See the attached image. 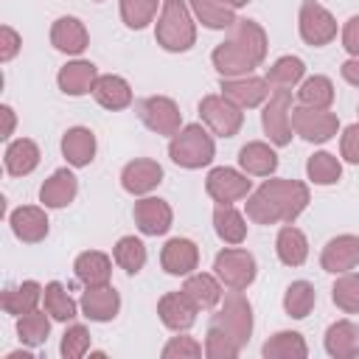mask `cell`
Instances as JSON below:
<instances>
[{
    "mask_svg": "<svg viewBox=\"0 0 359 359\" xmlns=\"http://www.w3.org/2000/svg\"><path fill=\"white\" fill-rule=\"evenodd\" d=\"M8 359H31V353H28V351H22V353L14 351V353H8Z\"/></svg>",
    "mask_w": 359,
    "mask_h": 359,
    "instance_id": "11a10c76",
    "label": "cell"
},
{
    "mask_svg": "<svg viewBox=\"0 0 359 359\" xmlns=\"http://www.w3.org/2000/svg\"><path fill=\"white\" fill-rule=\"evenodd\" d=\"M0 115H3V135L0 137H11V132H14V109L11 107H0Z\"/></svg>",
    "mask_w": 359,
    "mask_h": 359,
    "instance_id": "f5cc1de1",
    "label": "cell"
},
{
    "mask_svg": "<svg viewBox=\"0 0 359 359\" xmlns=\"http://www.w3.org/2000/svg\"><path fill=\"white\" fill-rule=\"evenodd\" d=\"M261 123L275 146H286L292 140V90L269 93V101L261 112Z\"/></svg>",
    "mask_w": 359,
    "mask_h": 359,
    "instance_id": "9c48e42d",
    "label": "cell"
},
{
    "mask_svg": "<svg viewBox=\"0 0 359 359\" xmlns=\"http://www.w3.org/2000/svg\"><path fill=\"white\" fill-rule=\"evenodd\" d=\"M171 205L165 199L157 196H146L140 202H135V224L143 236H163L171 227Z\"/></svg>",
    "mask_w": 359,
    "mask_h": 359,
    "instance_id": "9a60e30c",
    "label": "cell"
},
{
    "mask_svg": "<svg viewBox=\"0 0 359 359\" xmlns=\"http://www.w3.org/2000/svg\"><path fill=\"white\" fill-rule=\"evenodd\" d=\"M205 191L213 202L219 205H233L238 199H244L250 191H252V180H247V174L236 171V168H227V165H219L208 174L205 180Z\"/></svg>",
    "mask_w": 359,
    "mask_h": 359,
    "instance_id": "7c38bea8",
    "label": "cell"
},
{
    "mask_svg": "<svg viewBox=\"0 0 359 359\" xmlns=\"http://www.w3.org/2000/svg\"><path fill=\"white\" fill-rule=\"evenodd\" d=\"M196 306L191 303V297L185 292H165L157 303V314L163 320L165 328L171 331H188L196 323Z\"/></svg>",
    "mask_w": 359,
    "mask_h": 359,
    "instance_id": "2e32d148",
    "label": "cell"
},
{
    "mask_svg": "<svg viewBox=\"0 0 359 359\" xmlns=\"http://www.w3.org/2000/svg\"><path fill=\"white\" fill-rule=\"evenodd\" d=\"M320 264H323V269L331 272V275L351 272V269L359 264V236L345 233V236L331 238V241L323 247Z\"/></svg>",
    "mask_w": 359,
    "mask_h": 359,
    "instance_id": "4fadbf2b",
    "label": "cell"
},
{
    "mask_svg": "<svg viewBox=\"0 0 359 359\" xmlns=\"http://www.w3.org/2000/svg\"><path fill=\"white\" fill-rule=\"evenodd\" d=\"M213 227L224 244H241L247 238V219L233 205H219L213 210Z\"/></svg>",
    "mask_w": 359,
    "mask_h": 359,
    "instance_id": "1f68e13d",
    "label": "cell"
},
{
    "mask_svg": "<svg viewBox=\"0 0 359 359\" xmlns=\"http://www.w3.org/2000/svg\"><path fill=\"white\" fill-rule=\"evenodd\" d=\"M42 300H45V311H48L53 320L67 323V320L76 317V300L70 297V292H67L59 280H50V283L45 286Z\"/></svg>",
    "mask_w": 359,
    "mask_h": 359,
    "instance_id": "f35d334b",
    "label": "cell"
},
{
    "mask_svg": "<svg viewBox=\"0 0 359 359\" xmlns=\"http://www.w3.org/2000/svg\"><path fill=\"white\" fill-rule=\"evenodd\" d=\"M331 300L337 309H342L345 314H356L359 311V275L353 272H342V278L334 283L331 289Z\"/></svg>",
    "mask_w": 359,
    "mask_h": 359,
    "instance_id": "b9f144b4",
    "label": "cell"
},
{
    "mask_svg": "<svg viewBox=\"0 0 359 359\" xmlns=\"http://www.w3.org/2000/svg\"><path fill=\"white\" fill-rule=\"evenodd\" d=\"M222 95L230 98L233 104H238L241 109H252L258 104H264L269 98V84L266 79H255V76H238V79H222Z\"/></svg>",
    "mask_w": 359,
    "mask_h": 359,
    "instance_id": "5bb4252c",
    "label": "cell"
},
{
    "mask_svg": "<svg viewBox=\"0 0 359 359\" xmlns=\"http://www.w3.org/2000/svg\"><path fill=\"white\" fill-rule=\"evenodd\" d=\"M76 269V278L79 283H84L87 289L93 286H107L109 283V275H112V261L107 252H98V250H87L76 258L73 264Z\"/></svg>",
    "mask_w": 359,
    "mask_h": 359,
    "instance_id": "cb8c5ba5",
    "label": "cell"
},
{
    "mask_svg": "<svg viewBox=\"0 0 359 359\" xmlns=\"http://www.w3.org/2000/svg\"><path fill=\"white\" fill-rule=\"evenodd\" d=\"M199 115L202 121L213 129V135L219 137H233L238 135L241 123H244V112L238 104H233L224 95H205L199 101Z\"/></svg>",
    "mask_w": 359,
    "mask_h": 359,
    "instance_id": "52a82bcc",
    "label": "cell"
},
{
    "mask_svg": "<svg viewBox=\"0 0 359 359\" xmlns=\"http://www.w3.org/2000/svg\"><path fill=\"white\" fill-rule=\"evenodd\" d=\"M339 73H342V79L348 81V84H353V87H359V56H353V59H348L342 67H339Z\"/></svg>",
    "mask_w": 359,
    "mask_h": 359,
    "instance_id": "816d5d0a",
    "label": "cell"
},
{
    "mask_svg": "<svg viewBox=\"0 0 359 359\" xmlns=\"http://www.w3.org/2000/svg\"><path fill=\"white\" fill-rule=\"evenodd\" d=\"M95 79H98V70L93 62H84V59H76V62H67L56 81H59V90L65 95H84V93H93L95 87Z\"/></svg>",
    "mask_w": 359,
    "mask_h": 359,
    "instance_id": "7402d4cb",
    "label": "cell"
},
{
    "mask_svg": "<svg viewBox=\"0 0 359 359\" xmlns=\"http://www.w3.org/2000/svg\"><path fill=\"white\" fill-rule=\"evenodd\" d=\"M62 356L65 359H79V356H84L87 351H90V331L84 328V325H70L67 331H65V337H62Z\"/></svg>",
    "mask_w": 359,
    "mask_h": 359,
    "instance_id": "bcb514c9",
    "label": "cell"
},
{
    "mask_svg": "<svg viewBox=\"0 0 359 359\" xmlns=\"http://www.w3.org/2000/svg\"><path fill=\"white\" fill-rule=\"evenodd\" d=\"M160 180H163V168H160L157 160H149V157L132 160V163H126L123 171H121V185H123V191H126V194H135V196L154 191V188L160 185Z\"/></svg>",
    "mask_w": 359,
    "mask_h": 359,
    "instance_id": "e0dca14e",
    "label": "cell"
},
{
    "mask_svg": "<svg viewBox=\"0 0 359 359\" xmlns=\"http://www.w3.org/2000/svg\"><path fill=\"white\" fill-rule=\"evenodd\" d=\"M160 264L168 275H191L199 264V250L191 238H171L160 252Z\"/></svg>",
    "mask_w": 359,
    "mask_h": 359,
    "instance_id": "d6986e66",
    "label": "cell"
},
{
    "mask_svg": "<svg viewBox=\"0 0 359 359\" xmlns=\"http://www.w3.org/2000/svg\"><path fill=\"white\" fill-rule=\"evenodd\" d=\"M297 28L306 45L323 48L337 36V20L328 8H323L317 0H303L300 6V17H297Z\"/></svg>",
    "mask_w": 359,
    "mask_h": 359,
    "instance_id": "ba28073f",
    "label": "cell"
},
{
    "mask_svg": "<svg viewBox=\"0 0 359 359\" xmlns=\"http://www.w3.org/2000/svg\"><path fill=\"white\" fill-rule=\"evenodd\" d=\"M342 48L351 53V56H359V14L351 17L342 28Z\"/></svg>",
    "mask_w": 359,
    "mask_h": 359,
    "instance_id": "f907efd6",
    "label": "cell"
},
{
    "mask_svg": "<svg viewBox=\"0 0 359 359\" xmlns=\"http://www.w3.org/2000/svg\"><path fill=\"white\" fill-rule=\"evenodd\" d=\"M95 3H101V0H95Z\"/></svg>",
    "mask_w": 359,
    "mask_h": 359,
    "instance_id": "9f6ffc18",
    "label": "cell"
},
{
    "mask_svg": "<svg viewBox=\"0 0 359 359\" xmlns=\"http://www.w3.org/2000/svg\"><path fill=\"white\" fill-rule=\"evenodd\" d=\"M292 129L309 140V143H325L337 135L339 118L328 109H314V107H294L292 109Z\"/></svg>",
    "mask_w": 359,
    "mask_h": 359,
    "instance_id": "30bf717a",
    "label": "cell"
},
{
    "mask_svg": "<svg viewBox=\"0 0 359 359\" xmlns=\"http://www.w3.org/2000/svg\"><path fill=\"white\" fill-rule=\"evenodd\" d=\"M36 165H39V149H36L34 140L20 137V140L8 143V149H6V171L11 177H25Z\"/></svg>",
    "mask_w": 359,
    "mask_h": 359,
    "instance_id": "4dcf8cb0",
    "label": "cell"
},
{
    "mask_svg": "<svg viewBox=\"0 0 359 359\" xmlns=\"http://www.w3.org/2000/svg\"><path fill=\"white\" fill-rule=\"evenodd\" d=\"M42 294H45V289L36 280H25L20 286H11V289L3 292V311L6 314H14V317H22L28 311H36Z\"/></svg>",
    "mask_w": 359,
    "mask_h": 359,
    "instance_id": "83f0119b",
    "label": "cell"
},
{
    "mask_svg": "<svg viewBox=\"0 0 359 359\" xmlns=\"http://www.w3.org/2000/svg\"><path fill=\"white\" fill-rule=\"evenodd\" d=\"M266 56V34L252 20H236L230 28V39L216 45L213 50V67L222 73V79H238L250 76Z\"/></svg>",
    "mask_w": 359,
    "mask_h": 359,
    "instance_id": "6da1fadb",
    "label": "cell"
},
{
    "mask_svg": "<svg viewBox=\"0 0 359 359\" xmlns=\"http://www.w3.org/2000/svg\"><path fill=\"white\" fill-rule=\"evenodd\" d=\"M339 151L348 163H356L359 165V123H351L345 132H342V140H339Z\"/></svg>",
    "mask_w": 359,
    "mask_h": 359,
    "instance_id": "c3c4849f",
    "label": "cell"
},
{
    "mask_svg": "<svg viewBox=\"0 0 359 359\" xmlns=\"http://www.w3.org/2000/svg\"><path fill=\"white\" fill-rule=\"evenodd\" d=\"M306 174H309V180H311L314 185H334V182L342 177V165H339V160H337L334 154L317 151V154L309 157Z\"/></svg>",
    "mask_w": 359,
    "mask_h": 359,
    "instance_id": "60d3db41",
    "label": "cell"
},
{
    "mask_svg": "<svg viewBox=\"0 0 359 359\" xmlns=\"http://www.w3.org/2000/svg\"><path fill=\"white\" fill-rule=\"evenodd\" d=\"M20 45H22L20 34H17L11 25H3V28H0V59H3V62L14 59L17 50H20Z\"/></svg>",
    "mask_w": 359,
    "mask_h": 359,
    "instance_id": "681fc988",
    "label": "cell"
},
{
    "mask_svg": "<svg viewBox=\"0 0 359 359\" xmlns=\"http://www.w3.org/2000/svg\"><path fill=\"white\" fill-rule=\"evenodd\" d=\"M238 165H241L247 174L269 177V174L278 168V154H275L264 140H252V143L241 146V151H238Z\"/></svg>",
    "mask_w": 359,
    "mask_h": 359,
    "instance_id": "f1b7e54d",
    "label": "cell"
},
{
    "mask_svg": "<svg viewBox=\"0 0 359 359\" xmlns=\"http://www.w3.org/2000/svg\"><path fill=\"white\" fill-rule=\"evenodd\" d=\"M309 205V188L300 180H266L247 196V216L255 224H292Z\"/></svg>",
    "mask_w": 359,
    "mask_h": 359,
    "instance_id": "7a4b0ae2",
    "label": "cell"
},
{
    "mask_svg": "<svg viewBox=\"0 0 359 359\" xmlns=\"http://www.w3.org/2000/svg\"><path fill=\"white\" fill-rule=\"evenodd\" d=\"M238 353H241V345H238L233 337H227V334H222L219 328H210V325H208L205 356H210V359H236Z\"/></svg>",
    "mask_w": 359,
    "mask_h": 359,
    "instance_id": "f6af8a7d",
    "label": "cell"
},
{
    "mask_svg": "<svg viewBox=\"0 0 359 359\" xmlns=\"http://www.w3.org/2000/svg\"><path fill=\"white\" fill-rule=\"evenodd\" d=\"M157 45H163L171 53L188 50L196 42V25L191 20V11L182 0H165L160 20H157Z\"/></svg>",
    "mask_w": 359,
    "mask_h": 359,
    "instance_id": "3957f363",
    "label": "cell"
},
{
    "mask_svg": "<svg viewBox=\"0 0 359 359\" xmlns=\"http://www.w3.org/2000/svg\"><path fill=\"white\" fill-rule=\"evenodd\" d=\"M264 359H303L309 353L306 339L297 331H278L275 337H269L261 348Z\"/></svg>",
    "mask_w": 359,
    "mask_h": 359,
    "instance_id": "836d02e7",
    "label": "cell"
},
{
    "mask_svg": "<svg viewBox=\"0 0 359 359\" xmlns=\"http://www.w3.org/2000/svg\"><path fill=\"white\" fill-rule=\"evenodd\" d=\"M297 98L303 107H314V109H328L334 101V84L328 76H311L300 84Z\"/></svg>",
    "mask_w": 359,
    "mask_h": 359,
    "instance_id": "74e56055",
    "label": "cell"
},
{
    "mask_svg": "<svg viewBox=\"0 0 359 359\" xmlns=\"http://www.w3.org/2000/svg\"><path fill=\"white\" fill-rule=\"evenodd\" d=\"M112 255H115V264L121 269H126L129 275H137L146 264V244L135 236H123V238H118Z\"/></svg>",
    "mask_w": 359,
    "mask_h": 359,
    "instance_id": "ab89813d",
    "label": "cell"
},
{
    "mask_svg": "<svg viewBox=\"0 0 359 359\" xmlns=\"http://www.w3.org/2000/svg\"><path fill=\"white\" fill-rule=\"evenodd\" d=\"M325 351L334 359H353L359 356V325L351 320H337L325 331Z\"/></svg>",
    "mask_w": 359,
    "mask_h": 359,
    "instance_id": "44dd1931",
    "label": "cell"
},
{
    "mask_svg": "<svg viewBox=\"0 0 359 359\" xmlns=\"http://www.w3.org/2000/svg\"><path fill=\"white\" fill-rule=\"evenodd\" d=\"M314 300H317L314 286H311L309 280H294V283H289V289H286V294H283V309H286L289 317L303 320V317H309V311L314 309Z\"/></svg>",
    "mask_w": 359,
    "mask_h": 359,
    "instance_id": "8d00e7d4",
    "label": "cell"
},
{
    "mask_svg": "<svg viewBox=\"0 0 359 359\" xmlns=\"http://www.w3.org/2000/svg\"><path fill=\"white\" fill-rule=\"evenodd\" d=\"M168 154L182 168H202V165H208L213 160L216 146H213V137L205 132L202 123H188L185 129H180L171 137Z\"/></svg>",
    "mask_w": 359,
    "mask_h": 359,
    "instance_id": "277c9868",
    "label": "cell"
},
{
    "mask_svg": "<svg viewBox=\"0 0 359 359\" xmlns=\"http://www.w3.org/2000/svg\"><path fill=\"white\" fill-rule=\"evenodd\" d=\"M8 222H11L14 236L20 241H25V244H36V241H42L48 236V216L36 205H22V208L11 210Z\"/></svg>",
    "mask_w": 359,
    "mask_h": 359,
    "instance_id": "ffe728a7",
    "label": "cell"
},
{
    "mask_svg": "<svg viewBox=\"0 0 359 359\" xmlns=\"http://www.w3.org/2000/svg\"><path fill=\"white\" fill-rule=\"evenodd\" d=\"M210 328H219L222 334L233 337L241 348L250 342L252 334V306L241 292H230L222 303V309L213 314Z\"/></svg>",
    "mask_w": 359,
    "mask_h": 359,
    "instance_id": "5b68a950",
    "label": "cell"
},
{
    "mask_svg": "<svg viewBox=\"0 0 359 359\" xmlns=\"http://www.w3.org/2000/svg\"><path fill=\"white\" fill-rule=\"evenodd\" d=\"M118 309H121V297H118V292H115L109 283H107V286H93V289H87L84 297H81V311H84V317H90V320H95V323H109V320H115Z\"/></svg>",
    "mask_w": 359,
    "mask_h": 359,
    "instance_id": "603a6c76",
    "label": "cell"
},
{
    "mask_svg": "<svg viewBox=\"0 0 359 359\" xmlns=\"http://www.w3.org/2000/svg\"><path fill=\"white\" fill-rule=\"evenodd\" d=\"M182 292L191 297V303L196 309H213L219 300H222V280H216L213 275H188Z\"/></svg>",
    "mask_w": 359,
    "mask_h": 359,
    "instance_id": "d6a6232c",
    "label": "cell"
},
{
    "mask_svg": "<svg viewBox=\"0 0 359 359\" xmlns=\"http://www.w3.org/2000/svg\"><path fill=\"white\" fill-rule=\"evenodd\" d=\"M50 45L62 53H70V56H79L84 53V48L90 45V34L84 28L81 20L76 17H59L50 28Z\"/></svg>",
    "mask_w": 359,
    "mask_h": 359,
    "instance_id": "ac0fdd59",
    "label": "cell"
},
{
    "mask_svg": "<svg viewBox=\"0 0 359 359\" xmlns=\"http://www.w3.org/2000/svg\"><path fill=\"white\" fill-rule=\"evenodd\" d=\"M76 191H79V182H76L73 171L59 168V171H53V174L42 182L39 199H42L45 208H65V205H70V202L76 199Z\"/></svg>",
    "mask_w": 359,
    "mask_h": 359,
    "instance_id": "d4e9b609",
    "label": "cell"
},
{
    "mask_svg": "<svg viewBox=\"0 0 359 359\" xmlns=\"http://www.w3.org/2000/svg\"><path fill=\"white\" fill-rule=\"evenodd\" d=\"M306 73V65L303 59L297 56H280L269 70H266V84L275 87V90H289L294 87Z\"/></svg>",
    "mask_w": 359,
    "mask_h": 359,
    "instance_id": "d590c367",
    "label": "cell"
},
{
    "mask_svg": "<svg viewBox=\"0 0 359 359\" xmlns=\"http://www.w3.org/2000/svg\"><path fill=\"white\" fill-rule=\"evenodd\" d=\"M157 14V0H121V20L129 28H146Z\"/></svg>",
    "mask_w": 359,
    "mask_h": 359,
    "instance_id": "ee69618b",
    "label": "cell"
},
{
    "mask_svg": "<svg viewBox=\"0 0 359 359\" xmlns=\"http://www.w3.org/2000/svg\"><path fill=\"white\" fill-rule=\"evenodd\" d=\"M219 3H224L227 8H241V6H247L250 0H219Z\"/></svg>",
    "mask_w": 359,
    "mask_h": 359,
    "instance_id": "db71d44e",
    "label": "cell"
},
{
    "mask_svg": "<svg viewBox=\"0 0 359 359\" xmlns=\"http://www.w3.org/2000/svg\"><path fill=\"white\" fill-rule=\"evenodd\" d=\"M137 115L157 135H171L174 137L180 132V126H182V112H180V107L168 95H149V98H143L137 104Z\"/></svg>",
    "mask_w": 359,
    "mask_h": 359,
    "instance_id": "8fae6325",
    "label": "cell"
},
{
    "mask_svg": "<svg viewBox=\"0 0 359 359\" xmlns=\"http://www.w3.org/2000/svg\"><path fill=\"white\" fill-rule=\"evenodd\" d=\"M213 269H216V278L233 292H244L255 280V258L238 247L222 250L213 261Z\"/></svg>",
    "mask_w": 359,
    "mask_h": 359,
    "instance_id": "8992f818",
    "label": "cell"
},
{
    "mask_svg": "<svg viewBox=\"0 0 359 359\" xmlns=\"http://www.w3.org/2000/svg\"><path fill=\"white\" fill-rule=\"evenodd\" d=\"M93 95H95V101L104 109H126L132 104V87H129V81L121 79V76H112V73L95 79Z\"/></svg>",
    "mask_w": 359,
    "mask_h": 359,
    "instance_id": "4316f807",
    "label": "cell"
},
{
    "mask_svg": "<svg viewBox=\"0 0 359 359\" xmlns=\"http://www.w3.org/2000/svg\"><path fill=\"white\" fill-rule=\"evenodd\" d=\"M275 252H278L280 264L300 266L309 258V241H306L303 230H297L292 224H283L280 233H278V238H275Z\"/></svg>",
    "mask_w": 359,
    "mask_h": 359,
    "instance_id": "f546056e",
    "label": "cell"
},
{
    "mask_svg": "<svg viewBox=\"0 0 359 359\" xmlns=\"http://www.w3.org/2000/svg\"><path fill=\"white\" fill-rule=\"evenodd\" d=\"M202 356V345L194 337H171L163 348V359H196Z\"/></svg>",
    "mask_w": 359,
    "mask_h": 359,
    "instance_id": "7dc6e473",
    "label": "cell"
},
{
    "mask_svg": "<svg viewBox=\"0 0 359 359\" xmlns=\"http://www.w3.org/2000/svg\"><path fill=\"white\" fill-rule=\"evenodd\" d=\"M191 8H194V14H196V20H199L205 28H213V31H219V28H233V22L238 20L236 11L227 8V6L219 3V0H191Z\"/></svg>",
    "mask_w": 359,
    "mask_h": 359,
    "instance_id": "e575fe53",
    "label": "cell"
},
{
    "mask_svg": "<svg viewBox=\"0 0 359 359\" xmlns=\"http://www.w3.org/2000/svg\"><path fill=\"white\" fill-rule=\"evenodd\" d=\"M62 154L67 157L70 165L81 168V165H90L93 157H95V135L87 129V126H73L65 132L62 137Z\"/></svg>",
    "mask_w": 359,
    "mask_h": 359,
    "instance_id": "484cf974",
    "label": "cell"
},
{
    "mask_svg": "<svg viewBox=\"0 0 359 359\" xmlns=\"http://www.w3.org/2000/svg\"><path fill=\"white\" fill-rule=\"evenodd\" d=\"M17 334H20V342L25 345H42L50 334V320L42 311H28L17 320Z\"/></svg>",
    "mask_w": 359,
    "mask_h": 359,
    "instance_id": "7bdbcfd3",
    "label": "cell"
}]
</instances>
